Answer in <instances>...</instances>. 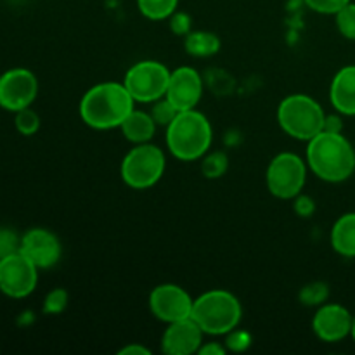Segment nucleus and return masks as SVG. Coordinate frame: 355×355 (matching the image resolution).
Segmentation results:
<instances>
[{
	"mask_svg": "<svg viewBox=\"0 0 355 355\" xmlns=\"http://www.w3.org/2000/svg\"><path fill=\"white\" fill-rule=\"evenodd\" d=\"M329 99L338 113L355 114V66H345L335 75L329 89Z\"/></svg>",
	"mask_w": 355,
	"mask_h": 355,
	"instance_id": "nucleus-16",
	"label": "nucleus"
},
{
	"mask_svg": "<svg viewBox=\"0 0 355 355\" xmlns=\"http://www.w3.org/2000/svg\"><path fill=\"white\" fill-rule=\"evenodd\" d=\"M149 354H151V352H149L146 347L135 345V343L123 347V349L120 350V355H149Z\"/></svg>",
	"mask_w": 355,
	"mask_h": 355,
	"instance_id": "nucleus-34",
	"label": "nucleus"
},
{
	"mask_svg": "<svg viewBox=\"0 0 355 355\" xmlns=\"http://www.w3.org/2000/svg\"><path fill=\"white\" fill-rule=\"evenodd\" d=\"M14 114H16V118H14V127H16V130L21 135L30 137V135L37 134L38 128H40V116L31 107H24V110L17 111Z\"/></svg>",
	"mask_w": 355,
	"mask_h": 355,
	"instance_id": "nucleus-22",
	"label": "nucleus"
},
{
	"mask_svg": "<svg viewBox=\"0 0 355 355\" xmlns=\"http://www.w3.org/2000/svg\"><path fill=\"white\" fill-rule=\"evenodd\" d=\"M137 6L148 19L162 21L173 16L177 6H179V0H137Z\"/></svg>",
	"mask_w": 355,
	"mask_h": 355,
	"instance_id": "nucleus-20",
	"label": "nucleus"
},
{
	"mask_svg": "<svg viewBox=\"0 0 355 355\" xmlns=\"http://www.w3.org/2000/svg\"><path fill=\"white\" fill-rule=\"evenodd\" d=\"M38 283V269L21 252L0 259V291L9 298H26Z\"/></svg>",
	"mask_w": 355,
	"mask_h": 355,
	"instance_id": "nucleus-9",
	"label": "nucleus"
},
{
	"mask_svg": "<svg viewBox=\"0 0 355 355\" xmlns=\"http://www.w3.org/2000/svg\"><path fill=\"white\" fill-rule=\"evenodd\" d=\"M307 180V165L295 153H281L267 168V187L279 200H293L302 193Z\"/></svg>",
	"mask_w": 355,
	"mask_h": 355,
	"instance_id": "nucleus-8",
	"label": "nucleus"
},
{
	"mask_svg": "<svg viewBox=\"0 0 355 355\" xmlns=\"http://www.w3.org/2000/svg\"><path fill=\"white\" fill-rule=\"evenodd\" d=\"M134 103L125 83H97L80 101V116L96 130L116 128L134 110Z\"/></svg>",
	"mask_w": 355,
	"mask_h": 355,
	"instance_id": "nucleus-1",
	"label": "nucleus"
},
{
	"mask_svg": "<svg viewBox=\"0 0 355 355\" xmlns=\"http://www.w3.org/2000/svg\"><path fill=\"white\" fill-rule=\"evenodd\" d=\"M201 96H203V78L196 69L189 68V66L173 69L165 97L177 110H194L200 103Z\"/></svg>",
	"mask_w": 355,
	"mask_h": 355,
	"instance_id": "nucleus-13",
	"label": "nucleus"
},
{
	"mask_svg": "<svg viewBox=\"0 0 355 355\" xmlns=\"http://www.w3.org/2000/svg\"><path fill=\"white\" fill-rule=\"evenodd\" d=\"M194 300L179 284H159L149 295V309L159 321L175 322L191 318Z\"/></svg>",
	"mask_w": 355,
	"mask_h": 355,
	"instance_id": "nucleus-11",
	"label": "nucleus"
},
{
	"mask_svg": "<svg viewBox=\"0 0 355 355\" xmlns=\"http://www.w3.org/2000/svg\"><path fill=\"white\" fill-rule=\"evenodd\" d=\"M243 309L238 298L225 290H210L193 304L191 318L205 335H227L241 322Z\"/></svg>",
	"mask_w": 355,
	"mask_h": 355,
	"instance_id": "nucleus-4",
	"label": "nucleus"
},
{
	"mask_svg": "<svg viewBox=\"0 0 355 355\" xmlns=\"http://www.w3.org/2000/svg\"><path fill=\"white\" fill-rule=\"evenodd\" d=\"M252 345V335L245 329L234 328L232 331L227 333V340H225V349L227 352H245Z\"/></svg>",
	"mask_w": 355,
	"mask_h": 355,
	"instance_id": "nucleus-27",
	"label": "nucleus"
},
{
	"mask_svg": "<svg viewBox=\"0 0 355 355\" xmlns=\"http://www.w3.org/2000/svg\"><path fill=\"white\" fill-rule=\"evenodd\" d=\"M165 155L149 142L135 144L121 162V179L132 189H149L165 173Z\"/></svg>",
	"mask_w": 355,
	"mask_h": 355,
	"instance_id": "nucleus-6",
	"label": "nucleus"
},
{
	"mask_svg": "<svg viewBox=\"0 0 355 355\" xmlns=\"http://www.w3.org/2000/svg\"><path fill=\"white\" fill-rule=\"evenodd\" d=\"M198 354L200 355H225L227 354V349H225V347H222L220 343L210 342V343H207V345H201L200 350H198Z\"/></svg>",
	"mask_w": 355,
	"mask_h": 355,
	"instance_id": "nucleus-32",
	"label": "nucleus"
},
{
	"mask_svg": "<svg viewBox=\"0 0 355 355\" xmlns=\"http://www.w3.org/2000/svg\"><path fill=\"white\" fill-rule=\"evenodd\" d=\"M184 45L187 54L194 58H210L220 51V38L211 31H189Z\"/></svg>",
	"mask_w": 355,
	"mask_h": 355,
	"instance_id": "nucleus-19",
	"label": "nucleus"
},
{
	"mask_svg": "<svg viewBox=\"0 0 355 355\" xmlns=\"http://www.w3.org/2000/svg\"><path fill=\"white\" fill-rule=\"evenodd\" d=\"M307 163L319 179L343 182L355 172V149L345 135L322 130L309 141Z\"/></svg>",
	"mask_w": 355,
	"mask_h": 355,
	"instance_id": "nucleus-2",
	"label": "nucleus"
},
{
	"mask_svg": "<svg viewBox=\"0 0 355 355\" xmlns=\"http://www.w3.org/2000/svg\"><path fill=\"white\" fill-rule=\"evenodd\" d=\"M149 113H151L153 120L156 121V125L168 127V125L175 120V116L180 113V111L177 110V107L173 106L168 99H166V97H162V99H158L153 103V107Z\"/></svg>",
	"mask_w": 355,
	"mask_h": 355,
	"instance_id": "nucleus-23",
	"label": "nucleus"
},
{
	"mask_svg": "<svg viewBox=\"0 0 355 355\" xmlns=\"http://www.w3.org/2000/svg\"><path fill=\"white\" fill-rule=\"evenodd\" d=\"M326 114L321 104L305 94H293L281 101L277 107V121L290 137L311 141L324 128Z\"/></svg>",
	"mask_w": 355,
	"mask_h": 355,
	"instance_id": "nucleus-5",
	"label": "nucleus"
},
{
	"mask_svg": "<svg viewBox=\"0 0 355 355\" xmlns=\"http://www.w3.org/2000/svg\"><path fill=\"white\" fill-rule=\"evenodd\" d=\"M214 130L203 113L194 110L180 111L166 127V146L180 162H194L208 153Z\"/></svg>",
	"mask_w": 355,
	"mask_h": 355,
	"instance_id": "nucleus-3",
	"label": "nucleus"
},
{
	"mask_svg": "<svg viewBox=\"0 0 355 355\" xmlns=\"http://www.w3.org/2000/svg\"><path fill=\"white\" fill-rule=\"evenodd\" d=\"M21 236H17L12 229L0 227V259L19 252Z\"/></svg>",
	"mask_w": 355,
	"mask_h": 355,
	"instance_id": "nucleus-28",
	"label": "nucleus"
},
{
	"mask_svg": "<svg viewBox=\"0 0 355 355\" xmlns=\"http://www.w3.org/2000/svg\"><path fill=\"white\" fill-rule=\"evenodd\" d=\"M19 252L40 269H51L61 259V241L58 236L49 229L35 227L21 236Z\"/></svg>",
	"mask_w": 355,
	"mask_h": 355,
	"instance_id": "nucleus-12",
	"label": "nucleus"
},
{
	"mask_svg": "<svg viewBox=\"0 0 355 355\" xmlns=\"http://www.w3.org/2000/svg\"><path fill=\"white\" fill-rule=\"evenodd\" d=\"M66 307H68V291L62 290V288H55V290L49 291L44 300L45 314L58 315L64 312Z\"/></svg>",
	"mask_w": 355,
	"mask_h": 355,
	"instance_id": "nucleus-26",
	"label": "nucleus"
},
{
	"mask_svg": "<svg viewBox=\"0 0 355 355\" xmlns=\"http://www.w3.org/2000/svg\"><path fill=\"white\" fill-rule=\"evenodd\" d=\"M335 16L340 33L345 38H349V40H355V3L349 2Z\"/></svg>",
	"mask_w": 355,
	"mask_h": 355,
	"instance_id": "nucleus-25",
	"label": "nucleus"
},
{
	"mask_svg": "<svg viewBox=\"0 0 355 355\" xmlns=\"http://www.w3.org/2000/svg\"><path fill=\"white\" fill-rule=\"evenodd\" d=\"M227 156L224 153L217 151L203 156L201 170H203V175L208 177V179H218V177H222L227 172Z\"/></svg>",
	"mask_w": 355,
	"mask_h": 355,
	"instance_id": "nucleus-21",
	"label": "nucleus"
},
{
	"mask_svg": "<svg viewBox=\"0 0 355 355\" xmlns=\"http://www.w3.org/2000/svg\"><path fill=\"white\" fill-rule=\"evenodd\" d=\"M331 246L338 255L355 257V214H345L335 222L331 229Z\"/></svg>",
	"mask_w": 355,
	"mask_h": 355,
	"instance_id": "nucleus-18",
	"label": "nucleus"
},
{
	"mask_svg": "<svg viewBox=\"0 0 355 355\" xmlns=\"http://www.w3.org/2000/svg\"><path fill=\"white\" fill-rule=\"evenodd\" d=\"M329 297V288L326 283H311L307 286H304L300 290V302L305 305H311V307H315V305H322Z\"/></svg>",
	"mask_w": 355,
	"mask_h": 355,
	"instance_id": "nucleus-24",
	"label": "nucleus"
},
{
	"mask_svg": "<svg viewBox=\"0 0 355 355\" xmlns=\"http://www.w3.org/2000/svg\"><path fill=\"white\" fill-rule=\"evenodd\" d=\"M350 335H352L354 342H355V315H354V321H352V331H350Z\"/></svg>",
	"mask_w": 355,
	"mask_h": 355,
	"instance_id": "nucleus-35",
	"label": "nucleus"
},
{
	"mask_svg": "<svg viewBox=\"0 0 355 355\" xmlns=\"http://www.w3.org/2000/svg\"><path fill=\"white\" fill-rule=\"evenodd\" d=\"M170 24H172V31L175 35H184V37H186L191 31V19L189 16L184 12H173L172 23Z\"/></svg>",
	"mask_w": 355,
	"mask_h": 355,
	"instance_id": "nucleus-31",
	"label": "nucleus"
},
{
	"mask_svg": "<svg viewBox=\"0 0 355 355\" xmlns=\"http://www.w3.org/2000/svg\"><path fill=\"white\" fill-rule=\"evenodd\" d=\"M38 94V80L30 69L12 68L0 75V107L10 113L30 107Z\"/></svg>",
	"mask_w": 355,
	"mask_h": 355,
	"instance_id": "nucleus-10",
	"label": "nucleus"
},
{
	"mask_svg": "<svg viewBox=\"0 0 355 355\" xmlns=\"http://www.w3.org/2000/svg\"><path fill=\"white\" fill-rule=\"evenodd\" d=\"M295 211L300 217L309 218L314 215L315 211V203L311 196H305V194H298L297 201H295Z\"/></svg>",
	"mask_w": 355,
	"mask_h": 355,
	"instance_id": "nucleus-30",
	"label": "nucleus"
},
{
	"mask_svg": "<svg viewBox=\"0 0 355 355\" xmlns=\"http://www.w3.org/2000/svg\"><path fill=\"white\" fill-rule=\"evenodd\" d=\"M156 121L153 120L151 113H146L141 110H132L128 116L125 118L123 123L120 125L123 137L134 144H144L153 139L156 132Z\"/></svg>",
	"mask_w": 355,
	"mask_h": 355,
	"instance_id": "nucleus-17",
	"label": "nucleus"
},
{
	"mask_svg": "<svg viewBox=\"0 0 355 355\" xmlns=\"http://www.w3.org/2000/svg\"><path fill=\"white\" fill-rule=\"evenodd\" d=\"M203 329L193 321V318L170 322L162 338V350L168 355L198 354L203 345Z\"/></svg>",
	"mask_w": 355,
	"mask_h": 355,
	"instance_id": "nucleus-15",
	"label": "nucleus"
},
{
	"mask_svg": "<svg viewBox=\"0 0 355 355\" xmlns=\"http://www.w3.org/2000/svg\"><path fill=\"white\" fill-rule=\"evenodd\" d=\"M170 71L159 61H139L125 75L123 83L135 103H155L166 96Z\"/></svg>",
	"mask_w": 355,
	"mask_h": 355,
	"instance_id": "nucleus-7",
	"label": "nucleus"
},
{
	"mask_svg": "<svg viewBox=\"0 0 355 355\" xmlns=\"http://www.w3.org/2000/svg\"><path fill=\"white\" fill-rule=\"evenodd\" d=\"M352 321V314L343 305L324 304L312 319V329L322 342L335 343L350 335Z\"/></svg>",
	"mask_w": 355,
	"mask_h": 355,
	"instance_id": "nucleus-14",
	"label": "nucleus"
},
{
	"mask_svg": "<svg viewBox=\"0 0 355 355\" xmlns=\"http://www.w3.org/2000/svg\"><path fill=\"white\" fill-rule=\"evenodd\" d=\"M342 128H343V123L338 116H335V114H333V116H326L324 128H322V130L335 132V134H342Z\"/></svg>",
	"mask_w": 355,
	"mask_h": 355,
	"instance_id": "nucleus-33",
	"label": "nucleus"
},
{
	"mask_svg": "<svg viewBox=\"0 0 355 355\" xmlns=\"http://www.w3.org/2000/svg\"><path fill=\"white\" fill-rule=\"evenodd\" d=\"M349 2L350 0H305V3L319 14H336Z\"/></svg>",
	"mask_w": 355,
	"mask_h": 355,
	"instance_id": "nucleus-29",
	"label": "nucleus"
}]
</instances>
